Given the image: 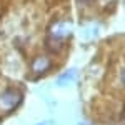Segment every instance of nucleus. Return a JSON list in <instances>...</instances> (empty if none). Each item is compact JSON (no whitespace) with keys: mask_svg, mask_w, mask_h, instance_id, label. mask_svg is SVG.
Listing matches in <instances>:
<instances>
[{"mask_svg":"<svg viewBox=\"0 0 125 125\" xmlns=\"http://www.w3.org/2000/svg\"><path fill=\"white\" fill-rule=\"evenodd\" d=\"M68 33H70V30H68L67 23H63V22H57V23H53V27L50 29V39L62 42V39H65Z\"/></svg>","mask_w":125,"mask_h":125,"instance_id":"f257e3e1","label":"nucleus"},{"mask_svg":"<svg viewBox=\"0 0 125 125\" xmlns=\"http://www.w3.org/2000/svg\"><path fill=\"white\" fill-rule=\"evenodd\" d=\"M75 78H77V70L70 68V70H67L65 73L60 75V78L57 80V83L58 85H70L72 82H75Z\"/></svg>","mask_w":125,"mask_h":125,"instance_id":"f03ea898","label":"nucleus"},{"mask_svg":"<svg viewBox=\"0 0 125 125\" xmlns=\"http://www.w3.org/2000/svg\"><path fill=\"white\" fill-rule=\"evenodd\" d=\"M47 67H48V60H47V58H39L37 63L33 65V68H35L37 72H43Z\"/></svg>","mask_w":125,"mask_h":125,"instance_id":"7ed1b4c3","label":"nucleus"},{"mask_svg":"<svg viewBox=\"0 0 125 125\" xmlns=\"http://www.w3.org/2000/svg\"><path fill=\"white\" fill-rule=\"evenodd\" d=\"M82 3H92V2H95V0H80Z\"/></svg>","mask_w":125,"mask_h":125,"instance_id":"20e7f679","label":"nucleus"},{"mask_svg":"<svg viewBox=\"0 0 125 125\" xmlns=\"http://www.w3.org/2000/svg\"><path fill=\"white\" fill-rule=\"evenodd\" d=\"M122 82L125 83V68H124V72H122Z\"/></svg>","mask_w":125,"mask_h":125,"instance_id":"39448f33","label":"nucleus"},{"mask_svg":"<svg viewBox=\"0 0 125 125\" xmlns=\"http://www.w3.org/2000/svg\"><path fill=\"white\" fill-rule=\"evenodd\" d=\"M42 125H47V124H42Z\"/></svg>","mask_w":125,"mask_h":125,"instance_id":"423d86ee","label":"nucleus"},{"mask_svg":"<svg viewBox=\"0 0 125 125\" xmlns=\"http://www.w3.org/2000/svg\"><path fill=\"white\" fill-rule=\"evenodd\" d=\"M80 125H85V124H80Z\"/></svg>","mask_w":125,"mask_h":125,"instance_id":"0eeeda50","label":"nucleus"}]
</instances>
